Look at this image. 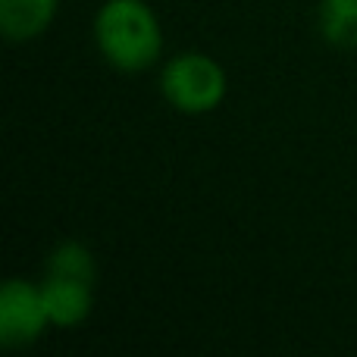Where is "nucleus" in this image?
Here are the masks:
<instances>
[{"label":"nucleus","instance_id":"f257e3e1","mask_svg":"<svg viewBox=\"0 0 357 357\" xmlns=\"http://www.w3.org/2000/svg\"><path fill=\"white\" fill-rule=\"evenodd\" d=\"M94 35L107 60L126 73L148 69L163 47L157 16L144 0H107L94 19Z\"/></svg>","mask_w":357,"mask_h":357},{"label":"nucleus","instance_id":"f03ea898","mask_svg":"<svg viewBox=\"0 0 357 357\" xmlns=\"http://www.w3.org/2000/svg\"><path fill=\"white\" fill-rule=\"evenodd\" d=\"M163 94L182 113H210L226 98V73L204 54H182L163 69Z\"/></svg>","mask_w":357,"mask_h":357},{"label":"nucleus","instance_id":"7ed1b4c3","mask_svg":"<svg viewBox=\"0 0 357 357\" xmlns=\"http://www.w3.org/2000/svg\"><path fill=\"white\" fill-rule=\"evenodd\" d=\"M47 307H44L41 285L25 279H10L0 289V345L22 348L31 345L47 326Z\"/></svg>","mask_w":357,"mask_h":357},{"label":"nucleus","instance_id":"20e7f679","mask_svg":"<svg viewBox=\"0 0 357 357\" xmlns=\"http://www.w3.org/2000/svg\"><path fill=\"white\" fill-rule=\"evenodd\" d=\"M41 295L50 323L56 326H75L91 314V282L85 279L47 273V279L41 282Z\"/></svg>","mask_w":357,"mask_h":357},{"label":"nucleus","instance_id":"39448f33","mask_svg":"<svg viewBox=\"0 0 357 357\" xmlns=\"http://www.w3.org/2000/svg\"><path fill=\"white\" fill-rule=\"evenodd\" d=\"M56 0H0V29L10 41H31L50 25Z\"/></svg>","mask_w":357,"mask_h":357},{"label":"nucleus","instance_id":"423d86ee","mask_svg":"<svg viewBox=\"0 0 357 357\" xmlns=\"http://www.w3.org/2000/svg\"><path fill=\"white\" fill-rule=\"evenodd\" d=\"M320 29L339 47H357V0H323Z\"/></svg>","mask_w":357,"mask_h":357},{"label":"nucleus","instance_id":"0eeeda50","mask_svg":"<svg viewBox=\"0 0 357 357\" xmlns=\"http://www.w3.org/2000/svg\"><path fill=\"white\" fill-rule=\"evenodd\" d=\"M47 273H60V276H73V279L94 282V257L88 254L85 245H79V241H66V245H60L54 254H50Z\"/></svg>","mask_w":357,"mask_h":357}]
</instances>
